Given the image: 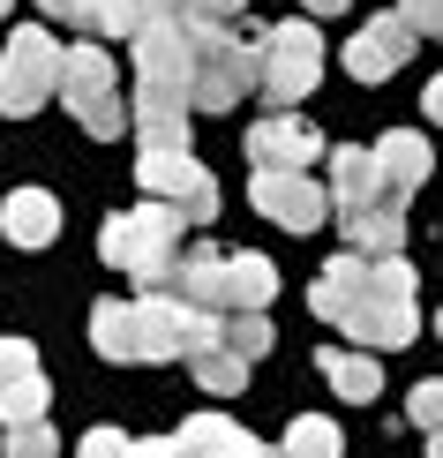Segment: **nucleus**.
Wrapping results in <instances>:
<instances>
[{
    "label": "nucleus",
    "instance_id": "15",
    "mask_svg": "<svg viewBox=\"0 0 443 458\" xmlns=\"http://www.w3.org/2000/svg\"><path fill=\"white\" fill-rule=\"evenodd\" d=\"M278 301V271L256 248H226V316H263Z\"/></svg>",
    "mask_w": 443,
    "mask_h": 458
},
{
    "label": "nucleus",
    "instance_id": "33",
    "mask_svg": "<svg viewBox=\"0 0 443 458\" xmlns=\"http://www.w3.org/2000/svg\"><path fill=\"white\" fill-rule=\"evenodd\" d=\"M248 0H181V15L188 23H226V15H241Z\"/></svg>",
    "mask_w": 443,
    "mask_h": 458
},
{
    "label": "nucleus",
    "instance_id": "20",
    "mask_svg": "<svg viewBox=\"0 0 443 458\" xmlns=\"http://www.w3.org/2000/svg\"><path fill=\"white\" fill-rule=\"evenodd\" d=\"M316 369L331 376V391H338V398H354V406H369V398L383 391V369H376V353H354V346H323V353H316Z\"/></svg>",
    "mask_w": 443,
    "mask_h": 458
},
{
    "label": "nucleus",
    "instance_id": "8",
    "mask_svg": "<svg viewBox=\"0 0 443 458\" xmlns=\"http://www.w3.org/2000/svg\"><path fill=\"white\" fill-rule=\"evenodd\" d=\"M128 218V263L121 271L143 285V293H166L173 285V263H181V233L188 225L166 211V203H136V211H121Z\"/></svg>",
    "mask_w": 443,
    "mask_h": 458
},
{
    "label": "nucleus",
    "instance_id": "36",
    "mask_svg": "<svg viewBox=\"0 0 443 458\" xmlns=\"http://www.w3.org/2000/svg\"><path fill=\"white\" fill-rule=\"evenodd\" d=\"M429 121L443 128V75H429Z\"/></svg>",
    "mask_w": 443,
    "mask_h": 458
},
{
    "label": "nucleus",
    "instance_id": "31",
    "mask_svg": "<svg viewBox=\"0 0 443 458\" xmlns=\"http://www.w3.org/2000/svg\"><path fill=\"white\" fill-rule=\"evenodd\" d=\"M391 15H398V23H406L413 38H421V30H436V38H443V0H398Z\"/></svg>",
    "mask_w": 443,
    "mask_h": 458
},
{
    "label": "nucleus",
    "instance_id": "42",
    "mask_svg": "<svg viewBox=\"0 0 443 458\" xmlns=\"http://www.w3.org/2000/svg\"><path fill=\"white\" fill-rule=\"evenodd\" d=\"M8 8H15V0H0V15H8Z\"/></svg>",
    "mask_w": 443,
    "mask_h": 458
},
{
    "label": "nucleus",
    "instance_id": "4",
    "mask_svg": "<svg viewBox=\"0 0 443 458\" xmlns=\"http://www.w3.org/2000/svg\"><path fill=\"white\" fill-rule=\"evenodd\" d=\"M128 309H136V360H196L218 346V316L188 309L181 293H143Z\"/></svg>",
    "mask_w": 443,
    "mask_h": 458
},
{
    "label": "nucleus",
    "instance_id": "11",
    "mask_svg": "<svg viewBox=\"0 0 443 458\" xmlns=\"http://www.w3.org/2000/svg\"><path fill=\"white\" fill-rule=\"evenodd\" d=\"M316 158H323V136L308 121H294V113H271V121L248 128V165L256 174H308Z\"/></svg>",
    "mask_w": 443,
    "mask_h": 458
},
{
    "label": "nucleus",
    "instance_id": "39",
    "mask_svg": "<svg viewBox=\"0 0 443 458\" xmlns=\"http://www.w3.org/2000/svg\"><path fill=\"white\" fill-rule=\"evenodd\" d=\"M316 15H345V0H308V23H316Z\"/></svg>",
    "mask_w": 443,
    "mask_h": 458
},
{
    "label": "nucleus",
    "instance_id": "34",
    "mask_svg": "<svg viewBox=\"0 0 443 458\" xmlns=\"http://www.w3.org/2000/svg\"><path fill=\"white\" fill-rule=\"evenodd\" d=\"M83 458H128V436L121 428H90L83 436Z\"/></svg>",
    "mask_w": 443,
    "mask_h": 458
},
{
    "label": "nucleus",
    "instance_id": "29",
    "mask_svg": "<svg viewBox=\"0 0 443 458\" xmlns=\"http://www.w3.org/2000/svg\"><path fill=\"white\" fill-rule=\"evenodd\" d=\"M406 413H413V428H443V376H421L413 384V398H406Z\"/></svg>",
    "mask_w": 443,
    "mask_h": 458
},
{
    "label": "nucleus",
    "instance_id": "37",
    "mask_svg": "<svg viewBox=\"0 0 443 458\" xmlns=\"http://www.w3.org/2000/svg\"><path fill=\"white\" fill-rule=\"evenodd\" d=\"M38 8H46V15H68V23H75V8H83V0H38Z\"/></svg>",
    "mask_w": 443,
    "mask_h": 458
},
{
    "label": "nucleus",
    "instance_id": "21",
    "mask_svg": "<svg viewBox=\"0 0 443 458\" xmlns=\"http://www.w3.org/2000/svg\"><path fill=\"white\" fill-rule=\"evenodd\" d=\"M90 346L106 360H136V309L128 301H98L90 309Z\"/></svg>",
    "mask_w": 443,
    "mask_h": 458
},
{
    "label": "nucleus",
    "instance_id": "40",
    "mask_svg": "<svg viewBox=\"0 0 443 458\" xmlns=\"http://www.w3.org/2000/svg\"><path fill=\"white\" fill-rule=\"evenodd\" d=\"M429 458H443V428H436V436H429Z\"/></svg>",
    "mask_w": 443,
    "mask_h": 458
},
{
    "label": "nucleus",
    "instance_id": "2",
    "mask_svg": "<svg viewBox=\"0 0 443 458\" xmlns=\"http://www.w3.org/2000/svg\"><path fill=\"white\" fill-rule=\"evenodd\" d=\"M316 75H323V38H316L308 15H285V23L256 30V90L278 113H294L308 90H316Z\"/></svg>",
    "mask_w": 443,
    "mask_h": 458
},
{
    "label": "nucleus",
    "instance_id": "12",
    "mask_svg": "<svg viewBox=\"0 0 443 458\" xmlns=\"http://www.w3.org/2000/svg\"><path fill=\"white\" fill-rule=\"evenodd\" d=\"M323 203H331L338 218H354V211H376V203H391V188H383V174H376V158L361 143H338L331 150V188H323ZM406 211V203H398Z\"/></svg>",
    "mask_w": 443,
    "mask_h": 458
},
{
    "label": "nucleus",
    "instance_id": "19",
    "mask_svg": "<svg viewBox=\"0 0 443 458\" xmlns=\"http://www.w3.org/2000/svg\"><path fill=\"white\" fill-rule=\"evenodd\" d=\"M345 225V248H354V256H398V248H406V211H398V203H376V211H354V218H338Z\"/></svg>",
    "mask_w": 443,
    "mask_h": 458
},
{
    "label": "nucleus",
    "instance_id": "25",
    "mask_svg": "<svg viewBox=\"0 0 443 458\" xmlns=\"http://www.w3.org/2000/svg\"><path fill=\"white\" fill-rule=\"evenodd\" d=\"M188 376L210 391V398H234V391H248V360L241 353H226V346H210V353H196L188 360Z\"/></svg>",
    "mask_w": 443,
    "mask_h": 458
},
{
    "label": "nucleus",
    "instance_id": "6",
    "mask_svg": "<svg viewBox=\"0 0 443 458\" xmlns=\"http://www.w3.org/2000/svg\"><path fill=\"white\" fill-rule=\"evenodd\" d=\"M53 83H61V46H53V30L46 23H15L8 53H0V113H8V121H30V113L53 98Z\"/></svg>",
    "mask_w": 443,
    "mask_h": 458
},
{
    "label": "nucleus",
    "instance_id": "24",
    "mask_svg": "<svg viewBox=\"0 0 443 458\" xmlns=\"http://www.w3.org/2000/svg\"><path fill=\"white\" fill-rule=\"evenodd\" d=\"M75 23L98 30V38H136L150 15H143V0H83V8H75Z\"/></svg>",
    "mask_w": 443,
    "mask_h": 458
},
{
    "label": "nucleus",
    "instance_id": "32",
    "mask_svg": "<svg viewBox=\"0 0 443 458\" xmlns=\"http://www.w3.org/2000/svg\"><path fill=\"white\" fill-rule=\"evenodd\" d=\"M98 263H113V271L128 263V218H121V211H113V218L98 225Z\"/></svg>",
    "mask_w": 443,
    "mask_h": 458
},
{
    "label": "nucleus",
    "instance_id": "14",
    "mask_svg": "<svg viewBox=\"0 0 443 458\" xmlns=\"http://www.w3.org/2000/svg\"><path fill=\"white\" fill-rule=\"evenodd\" d=\"M376 174H383V188H391V203H406L421 181H429V165H436V150H429V136H413V128H391L376 150Z\"/></svg>",
    "mask_w": 443,
    "mask_h": 458
},
{
    "label": "nucleus",
    "instance_id": "41",
    "mask_svg": "<svg viewBox=\"0 0 443 458\" xmlns=\"http://www.w3.org/2000/svg\"><path fill=\"white\" fill-rule=\"evenodd\" d=\"M436 338H443V309H436Z\"/></svg>",
    "mask_w": 443,
    "mask_h": 458
},
{
    "label": "nucleus",
    "instance_id": "7",
    "mask_svg": "<svg viewBox=\"0 0 443 458\" xmlns=\"http://www.w3.org/2000/svg\"><path fill=\"white\" fill-rule=\"evenodd\" d=\"M136 188L150 203H166L181 225H210L218 218V181H210V165L188 158V150H143L136 158Z\"/></svg>",
    "mask_w": 443,
    "mask_h": 458
},
{
    "label": "nucleus",
    "instance_id": "3",
    "mask_svg": "<svg viewBox=\"0 0 443 458\" xmlns=\"http://www.w3.org/2000/svg\"><path fill=\"white\" fill-rule=\"evenodd\" d=\"M188 68H196V46H188L181 15L143 23L136 30V113H188Z\"/></svg>",
    "mask_w": 443,
    "mask_h": 458
},
{
    "label": "nucleus",
    "instance_id": "28",
    "mask_svg": "<svg viewBox=\"0 0 443 458\" xmlns=\"http://www.w3.org/2000/svg\"><path fill=\"white\" fill-rule=\"evenodd\" d=\"M0 444H8V458H61V436H53L46 421H30V428H8Z\"/></svg>",
    "mask_w": 443,
    "mask_h": 458
},
{
    "label": "nucleus",
    "instance_id": "13",
    "mask_svg": "<svg viewBox=\"0 0 443 458\" xmlns=\"http://www.w3.org/2000/svg\"><path fill=\"white\" fill-rule=\"evenodd\" d=\"M413 53V30L398 23V15H369V30L345 38V68L361 75V83H383V75H398Z\"/></svg>",
    "mask_w": 443,
    "mask_h": 458
},
{
    "label": "nucleus",
    "instance_id": "9",
    "mask_svg": "<svg viewBox=\"0 0 443 458\" xmlns=\"http://www.w3.org/2000/svg\"><path fill=\"white\" fill-rule=\"evenodd\" d=\"M338 331L354 338V353H383V346H413L421 316H413V301H391V293H376V285H369L361 301H345Z\"/></svg>",
    "mask_w": 443,
    "mask_h": 458
},
{
    "label": "nucleus",
    "instance_id": "1",
    "mask_svg": "<svg viewBox=\"0 0 443 458\" xmlns=\"http://www.w3.org/2000/svg\"><path fill=\"white\" fill-rule=\"evenodd\" d=\"M188 23V15H181ZM196 68H188V113H226L241 106V90L256 83V30H226V23H188Z\"/></svg>",
    "mask_w": 443,
    "mask_h": 458
},
{
    "label": "nucleus",
    "instance_id": "26",
    "mask_svg": "<svg viewBox=\"0 0 443 458\" xmlns=\"http://www.w3.org/2000/svg\"><path fill=\"white\" fill-rule=\"evenodd\" d=\"M271 316H218V346L226 353H241V360H263L271 353Z\"/></svg>",
    "mask_w": 443,
    "mask_h": 458
},
{
    "label": "nucleus",
    "instance_id": "18",
    "mask_svg": "<svg viewBox=\"0 0 443 458\" xmlns=\"http://www.w3.org/2000/svg\"><path fill=\"white\" fill-rule=\"evenodd\" d=\"M173 444H181L188 458H263V444L248 428H234L226 413H196L188 428H173Z\"/></svg>",
    "mask_w": 443,
    "mask_h": 458
},
{
    "label": "nucleus",
    "instance_id": "22",
    "mask_svg": "<svg viewBox=\"0 0 443 458\" xmlns=\"http://www.w3.org/2000/svg\"><path fill=\"white\" fill-rule=\"evenodd\" d=\"M46 406H53V384H46V376H15V384L0 391V428H30V421H46Z\"/></svg>",
    "mask_w": 443,
    "mask_h": 458
},
{
    "label": "nucleus",
    "instance_id": "30",
    "mask_svg": "<svg viewBox=\"0 0 443 458\" xmlns=\"http://www.w3.org/2000/svg\"><path fill=\"white\" fill-rule=\"evenodd\" d=\"M15 376H38V346L30 338H0V391H8Z\"/></svg>",
    "mask_w": 443,
    "mask_h": 458
},
{
    "label": "nucleus",
    "instance_id": "17",
    "mask_svg": "<svg viewBox=\"0 0 443 458\" xmlns=\"http://www.w3.org/2000/svg\"><path fill=\"white\" fill-rule=\"evenodd\" d=\"M166 293H181L188 309L226 316V248H188V256L173 263V285H166Z\"/></svg>",
    "mask_w": 443,
    "mask_h": 458
},
{
    "label": "nucleus",
    "instance_id": "5",
    "mask_svg": "<svg viewBox=\"0 0 443 458\" xmlns=\"http://www.w3.org/2000/svg\"><path fill=\"white\" fill-rule=\"evenodd\" d=\"M53 90L68 98V113H75L98 143L128 136V106H121V90H113V53H106V46H68V53H61V83H53Z\"/></svg>",
    "mask_w": 443,
    "mask_h": 458
},
{
    "label": "nucleus",
    "instance_id": "16",
    "mask_svg": "<svg viewBox=\"0 0 443 458\" xmlns=\"http://www.w3.org/2000/svg\"><path fill=\"white\" fill-rule=\"evenodd\" d=\"M0 233H8L15 248H46L53 233H61V196H46V188H8Z\"/></svg>",
    "mask_w": 443,
    "mask_h": 458
},
{
    "label": "nucleus",
    "instance_id": "38",
    "mask_svg": "<svg viewBox=\"0 0 443 458\" xmlns=\"http://www.w3.org/2000/svg\"><path fill=\"white\" fill-rule=\"evenodd\" d=\"M143 15L158 23V15H181V0H143Z\"/></svg>",
    "mask_w": 443,
    "mask_h": 458
},
{
    "label": "nucleus",
    "instance_id": "23",
    "mask_svg": "<svg viewBox=\"0 0 443 458\" xmlns=\"http://www.w3.org/2000/svg\"><path fill=\"white\" fill-rule=\"evenodd\" d=\"M338 451H345V436L323 421V413H301V421L278 436V458H338Z\"/></svg>",
    "mask_w": 443,
    "mask_h": 458
},
{
    "label": "nucleus",
    "instance_id": "35",
    "mask_svg": "<svg viewBox=\"0 0 443 458\" xmlns=\"http://www.w3.org/2000/svg\"><path fill=\"white\" fill-rule=\"evenodd\" d=\"M128 458H181V444L173 436H150V444H128Z\"/></svg>",
    "mask_w": 443,
    "mask_h": 458
},
{
    "label": "nucleus",
    "instance_id": "10",
    "mask_svg": "<svg viewBox=\"0 0 443 458\" xmlns=\"http://www.w3.org/2000/svg\"><path fill=\"white\" fill-rule=\"evenodd\" d=\"M248 203L271 225H285V233H316V225L331 218V203H323V188L308 174H256L248 181Z\"/></svg>",
    "mask_w": 443,
    "mask_h": 458
},
{
    "label": "nucleus",
    "instance_id": "27",
    "mask_svg": "<svg viewBox=\"0 0 443 458\" xmlns=\"http://www.w3.org/2000/svg\"><path fill=\"white\" fill-rule=\"evenodd\" d=\"M143 150H188V113H136Z\"/></svg>",
    "mask_w": 443,
    "mask_h": 458
}]
</instances>
